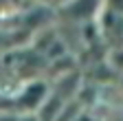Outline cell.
Masks as SVG:
<instances>
[{
  "label": "cell",
  "instance_id": "obj_1",
  "mask_svg": "<svg viewBox=\"0 0 123 121\" xmlns=\"http://www.w3.org/2000/svg\"><path fill=\"white\" fill-rule=\"evenodd\" d=\"M103 7L110 9L114 13H121L123 16V0H103Z\"/></svg>",
  "mask_w": 123,
  "mask_h": 121
},
{
  "label": "cell",
  "instance_id": "obj_2",
  "mask_svg": "<svg viewBox=\"0 0 123 121\" xmlns=\"http://www.w3.org/2000/svg\"><path fill=\"white\" fill-rule=\"evenodd\" d=\"M64 2H68V0H57V5H64Z\"/></svg>",
  "mask_w": 123,
  "mask_h": 121
}]
</instances>
